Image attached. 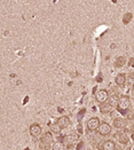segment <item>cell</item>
Here are the masks:
<instances>
[{
    "instance_id": "cell-1",
    "label": "cell",
    "mask_w": 134,
    "mask_h": 150,
    "mask_svg": "<svg viewBox=\"0 0 134 150\" xmlns=\"http://www.w3.org/2000/svg\"><path fill=\"white\" fill-rule=\"evenodd\" d=\"M53 141V133L52 132H47L45 133V135H43L40 139V149L41 150H49L50 144Z\"/></svg>"
},
{
    "instance_id": "cell-2",
    "label": "cell",
    "mask_w": 134,
    "mask_h": 150,
    "mask_svg": "<svg viewBox=\"0 0 134 150\" xmlns=\"http://www.w3.org/2000/svg\"><path fill=\"white\" fill-rule=\"evenodd\" d=\"M131 107V99L127 95H121L119 98V104H118V109L121 112H124L125 110L130 109Z\"/></svg>"
},
{
    "instance_id": "cell-3",
    "label": "cell",
    "mask_w": 134,
    "mask_h": 150,
    "mask_svg": "<svg viewBox=\"0 0 134 150\" xmlns=\"http://www.w3.org/2000/svg\"><path fill=\"white\" fill-rule=\"evenodd\" d=\"M109 93H108L107 89H99L96 92V94H95V100L98 101L99 103H101V104L106 103L107 101L109 100Z\"/></svg>"
},
{
    "instance_id": "cell-4",
    "label": "cell",
    "mask_w": 134,
    "mask_h": 150,
    "mask_svg": "<svg viewBox=\"0 0 134 150\" xmlns=\"http://www.w3.org/2000/svg\"><path fill=\"white\" fill-rule=\"evenodd\" d=\"M100 123H101V122H100V119H99L98 117H92V118H89V119L87 120V129H88L89 132L98 131L99 126L101 125Z\"/></svg>"
},
{
    "instance_id": "cell-5",
    "label": "cell",
    "mask_w": 134,
    "mask_h": 150,
    "mask_svg": "<svg viewBox=\"0 0 134 150\" xmlns=\"http://www.w3.org/2000/svg\"><path fill=\"white\" fill-rule=\"evenodd\" d=\"M111 126L108 124V123H101V125L99 126L98 128V132L100 135L102 137H107V135H110L111 133Z\"/></svg>"
},
{
    "instance_id": "cell-6",
    "label": "cell",
    "mask_w": 134,
    "mask_h": 150,
    "mask_svg": "<svg viewBox=\"0 0 134 150\" xmlns=\"http://www.w3.org/2000/svg\"><path fill=\"white\" fill-rule=\"evenodd\" d=\"M29 132H30V134H31L32 138H38L41 134V126L39 125V124H37V123H35V124L30 125Z\"/></svg>"
},
{
    "instance_id": "cell-7",
    "label": "cell",
    "mask_w": 134,
    "mask_h": 150,
    "mask_svg": "<svg viewBox=\"0 0 134 150\" xmlns=\"http://www.w3.org/2000/svg\"><path fill=\"white\" fill-rule=\"evenodd\" d=\"M56 123L60 125L62 129H64V128H67V127H69L70 126V118L68 117V116H61L57 120H56Z\"/></svg>"
},
{
    "instance_id": "cell-8",
    "label": "cell",
    "mask_w": 134,
    "mask_h": 150,
    "mask_svg": "<svg viewBox=\"0 0 134 150\" xmlns=\"http://www.w3.org/2000/svg\"><path fill=\"white\" fill-rule=\"evenodd\" d=\"M126 120L124 119V118H121V117H118V118H115L113 120H112V125L115 126L116 128H118V129H121V128H124L125 126H126Z\"/></svg>"
},
{
    "instance_id": "cell-9",
    "label": "cell",
    "mask_w": 134,
    "mask_h": 150,
    "mask_svg": "<svg viewBox=\"0 0 134 150\" xmlns=\"http://www.w3.org/2000/svg\"><path fill=\"white\" fill-rule=\"evenodd\" d=\"M119 98L117 94H112L108 100V104L112 108H118V104H119Z\"/></svg>"
},
{
    "instance_id": "cell-10",
    "label": "cell",
    "mask_w": 134,
    "mask_h": 150,
    "mask_svg": "<svg viewBox=\"0 0 134 150\" xmlns=\"http://www.w3.org/2000/svg\"><path fill=\"white\" fill-rule=\"evenodd\" d=\"M126 78H127V76L125 75V74H118V75L116 76V78H115V81H116V84L118 86L123 87L126 84Z\"/></svg>"
},
{
    "instance_id": "cell-11",
    "label": "cell",
    "mask_w": 134,
    "mask_h": 150,
    "mask_svg": "<svg viewBox=\"0 0 134 150\" xmlns=\"http://www.w3.org/2000/svg\"><path fill=\"white\" fill-rule=\"evenodd\" d=\"M116 149V143L112 140H107L102 144V150H115Z\"/></svg>"
},
{
    "instance_id": "cell-12",
    "label": "cell",
    "mask_w": 134,
    "mask_h": 150,
    "mask_svg": "<svg viewBox=\"0 0 134 150\" xmlns=\"http://www.w3.org/2000/svg\"><path fill=\"white\" fill-rule=\"evenodd\" d=\"M62 131V128L57 123H52L49 124V132H52L53 134H60Z\"/></svg>"
},
{
    "instance_id": "cell-13",
    "label": "cell",
    "mask_w": 134,
    "mask_h": 150,
    "mask_svg": "<svg viewBox=\"0 0 134 150\" xmlns=\"http://www.w3.org/2000/svg\"><path fill=\"white\" fill-rule=\"evenodd\" d=\"M65 141L69 143V144H71V143H74L76 141H78V139H79V137H78V134H68L67 137H65Z\"/></svg>"
},
{
    "instance_id": "cell-14",
    "label": "cell",
    "mask_w": 134,
    "mask_h": 150,
    "mask_svg": "<svg viewBox=\"0 0 134 150\" xmlns=\"http://www.w3.org/2000/svg\"><path fill=\"white\" fill-rule=\"evenodd\" d=\"M52 150H65V144L61 141H56L52 146Z\"/></svg>"
},
{
    "instance_id": "cell-15",
    "label": "cell",
    "mask_w": 134,
    "mask_h": 150,
    "mask_svg": "<svg viewBox=\"0 0 134 150\" xmlns=\"http://www.w3.org/2000/svg\"><path fill=\"white\" fill-rule=\"evenodd\" d=\"M125 62H126L125 57H118V59H117V61L115 62V65L119 68V67H122V65H124V64H125Z\"/></svg>"
},
{
    "instance_id": "cell-16",
    "label": "cell",
    "mask_w": 134,
    "mask_h": 150,
    "mask_svg": "<svg viewBox=\"0 0 134 150\" xmlns=\"http://www.w3.org/2000/svg\"><path fill=\"white\" fill-rule=\"evenodd\" d=\"M126 83H127L128 85L133 86L134 85V75L133 74H131L130 76H127V78H126Z\"/></svg>"
},
{
    "instance_id": "cell-17",
    "label": "cell",
    "mask_w": 134,
    "mask_h": 150,
    "mask_svg": "<svg viewBox=\"0 0 134 150\" xmlns=\"http://www.w3.org/2000/svg\"><path fill=\"white\" fill-rule=\"evenodd\" d=\"M68 150H71V149H68Z\"/></svg>"
},
{
    "instance_id": "cell-18",
    "label": "cell",
    "mask_w": 134,
    "mask_h": 150,
    "mask_svg": "<svg viewBox=\"0 0 134 150\" xmlns=\"http://www.w3.org/2000/svg\"><path fill=\"white\" fill-rule=\"evenodd\" d=\"M133 88H134V85H133Z\"/></svg>"
}]
</instances>
